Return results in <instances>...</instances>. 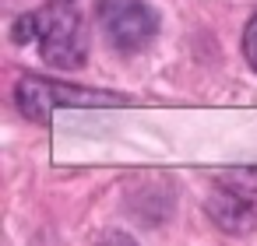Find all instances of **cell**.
Instances as JSON below:
<instances>
[{"instance_id":"6da1fadb","label":"cell","mask_w":257,"mask_h":246,"mask_svg":"<svg viewBox=\"0 0 257 246\" xmlns=\"http://www.w3.org/2000/svg\"><path fill=\"white\" fill-rule=\"evenodd\" d=\"M11 36L15 43H36L43 60L60 71H78L88 60V32L74 0H50L22 15Z\"/></svg>"},{"instance_id":"7a4b0ae2","label":"cell","mask_w":257,"mask_h":246,"mask_svg":"<svg viewBox=\"0 0 257 246\" xmlns=\"http://www.w3.org/2000/svg\"><path fill=\"white\" fill-rule=\"evenodd\" d=\"M15 102L18 109L36 120V123H50L53 109H67V106H123V95L113 92H95V88H78L67 81H50V78H36L25 74L15 85Z\"/></svg>"},{"instance_id":"3957f363","label":"cell","mask_w":257,"mask_h":246,"mask_svg":"<svg viewBox=\"0 0 257 246\" xmlns=\"http://www.w3.org/2000/svg\"><path fill=\"white\" fill-rule=\"evenodd\" d=\"M99 25L120 53H138L155 39L159 15L145 0H99Z\"/></svg>"},{"instance_id":"277c9868","label":"cell","mask_w":257,"mask_h":246,"mask_svg":"<svg viewBox=\"0 0 257 246\" xmlns=\"http://www.w3.org/2000/svg\"><path fill=\"white\" fill-rule=\"evenodd\" d=\"M208 211H211L215 225H222L225 232H250V228H257V211H253V204L243 200V197H236L232 190L218 193Z\"/></svg>"},{"instance_id":"5b68a950","label":"cell","mask_w":257,"mask_h":246,"mask_svg":"<svg viewBox=\"0 0 257 246\" xmlns=\"http://www.w3.org/2000/svg\"><path fill=\"white\" fill-rule=\"evenodd\" d=\"M243 53H246L250 67L257 71V15L250 18V25H246V32H243Z\"/></svg>"}]
</instances>
